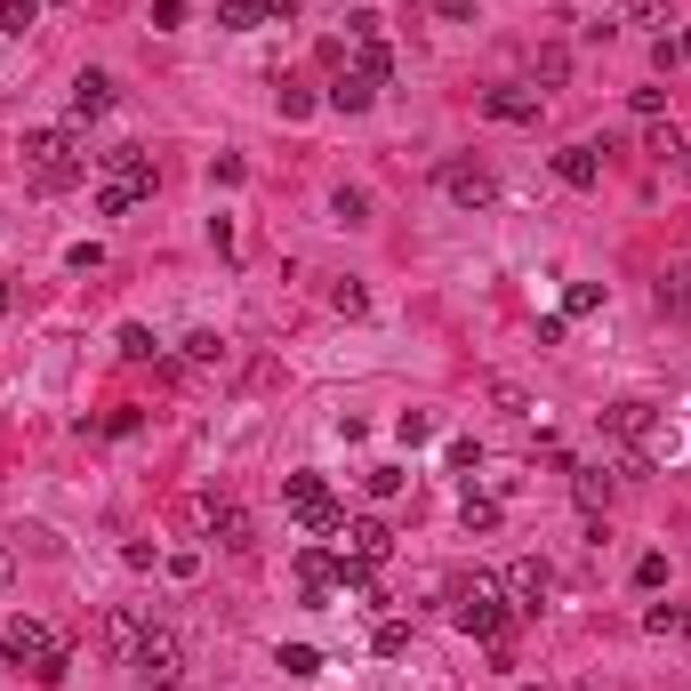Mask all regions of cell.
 Masks as SVG:
<instances>
[{"mask_svg": "<svg viewBox=\"0 0 691 691\" xmlns=\"http://www.w3.org/2000/svg\"><path fill=\"white\" fill-rule=\"evenodd\" d=\"M89 146H80V129H25V177L33 193H73L80 177H89Z\"/></svg>", "mask_w": 691, "mask_h": 691, "instance_id": "6da1fadb", "label": "cell"}, {"mask_svg": "<svg viewBox=\"0 0 691 691\" xmlns=\"http://www.w3.org/2000/svg\"><path fill=\"white\" fill-rule=\"evenodd\" d=\"M0 659H25L40 683H65V667H73V659H65V643H56L40 619H25V612L0 619Z\"/></svg>", "mask_w": 691, "mask_h": 691, "instance_id": "7a4b0ae2", "label": "cell"}, {"mask_svg": "<svg viewBox=\"0 0 691 691\" xmlns=\"http://www.w3.org/2000/svg\"><path fill=\"white\" fill-rule=\"evenodd\" d=\"M281 499H290V515L306 523L314 539H338L346 531V506L330 499V482H322V475H281Z\"/></svg>", "mask_w": 691, "mask_h": 691, "instance_id": "3957f363", "label": "cell"}, {"mask_svg": "<svg viewBox=\"0 0 691 691\" xmlns=\"http://www.w3.org/2000/svg\"><path fill=\"white\" fill-rule=\"evenodd\" d=\"M451 619H458V636H475V643H506V619H515V603H499V587L491 579H475L466 595L451 603Z\"/></svg>", "mask_w": 691, "mask_h": 691, "instance_id": "277c9868", "label": "cell"}, {"mask_svg": "<svg viewBox=\"0 0 691 691\" xmlns=\"http://www.w3.org/2000/svg\"><path fill=\"white\" fill-rule=\"evenodd\" d=\"M129 667H137L153 691H169L177 676H186V636H177V627H146V643H137Z\"/></svg>", "mask_w": 691, "mask_h": 691, "instance_id": "5b68a950", "label": "cell"}, {"mask_svg": "<svg viewBox=\"0 0 691 691\" xmlns=\"http://www.w3.org/2000/svg\"><path fill=\"white\" fill-rule=\"evenodd\" d=\"M186 523H193V531H210L217 546H234V555H250V515H241L234 499H193Z\"/></svg>", "mask_w": 691, "mask_h": 691, "instance_id": "8992f818", "label": "cell"}, {"mask_svg": "<svg viewBox=\"0 0 691 691\" xmlns=\"http://www.w3.org/2000/svg\"><path fill=\"white\" fill-rule=\"evenodd\" d=\"M482 113H491V121H506V129H539V113H546V89L499 80V89H482Z\"/></svg>", "mask_w": 691, "mask_h": 691, "instance_id": "52a82bcc", "label": "cell"}, {"mask_svg": "<svg viewBox=\"0 0 691 691\" xmlns=\"http://www.w3.org/2000/svg\"><path fill=\"white\" fill-rule=\"evenodd\" d=\"M442 193H451L458 210H491V201H499V177L482 169V161H442Z\"/></svg>", "mask_w": 691, "mask_h": 691, "instance_id": "ba28073f", "label": "cell"}, {"mask_svg": "<svg viewBox=\"0 0 691 691\" xmlns=\"http://www.w3.org/2000/svg\"><path fill=\"white\" fill-rule=\"evenodd\" d=\"M506 595H515V612H539V603H546V587H555V571H546V563L539 555H523V563H506Z\"/></svg>", "mask_w": 691, "mask_h": 691, "instance_id": "9c48e42d", "label": "cell"}, {"mask_svg": "<svg viewBox=\"0 0 691 691\" xmlns=\"http://www.w3.org/2000/svg\"><path fill=\"white\" fill-rule=\"evenodd\" d=\"M346 555H354V563H386V555H394V531H386V523L378 515H346Z\"/></svg>", "mask_w": 691, "mask_h": 691, "instance_id": "30bf717a", "label": "cell"}, {"mask_svg": "<svg viewBox=\"0 0 691 691\" xmlns=\"http://www.w3.org/2000/svg\"><path fill=\"white\" fill-rule=\"evenodd\" d=\"M97 169L121 177V186H137V193H153V153L146 146H105V153H97Z\"/></svg>", "mask_w": 691, "mask_h": 691, "instance_id": "8fae6325", "label": "cell"}, {"mask_svg": "<svg viewBox=\"0 0 691 691\" xmlns=\"http://www.w3.org/2000/svg\"><path fill=\"white\" fill-rule=\"evenodd\" d=\"M555 177H563L571 193H595V186H603V146H563V153H555Z\"/></svg>", "mask_w": 691, "mask_h": 691, "instance_id": "7c38bea8", "label": "cell"}, {"mask_svg": "<svg viewBox=\"0 0 691 691\" xmlns=\"http://www.w3.org/2000/svg\"><path fill=\"white\" fill-rule=\"evenodd\" d=\"M137 643H146V619H137V612H105L97 652H105V659H137Z\"/></svg>", "mask_w": 691, "mask_h": 691, "instance_id": "4fadbf2b", "label": "cell"}, {"mask_svg": "<svg viewBox=\"0 0 691 691\" xmlns=\"http://www.w3.org/2000/svg\"><path fill=\"white\" fill-rule=\"evenodd\" d=\"M298 587H306V603H330L338 595V555H330V546H306V555H298Z\"/></svg>", "mask_w": 691, "mask_h": 691, "instance_id": "5bb4252c", "label": "cell"}, {"mask_svg": "<svg viewBox=\"0 0 691 691\" xmlns=\"http://www.w3.org/2000/svg\"><path fill=\"white\" fill-rule=\"evenodd\" d=\"M603 426H612L619 442H652L659 411H652V402H612V411H603Z\"/></svg>", "mask_w": 691, "mask_h": 691, "instance_id": "9a60e30c", "label": "cell"}, {"mask_svg": "<svg viewBox=\"0 0 691 691\" xmlns=\"http://www.w3.org/2000/svg\"><path fill=\"white\" fill-rule=\"evenodd\" d=\"M113 113V80L105 73H80L73 80V121H105Z\"/></svg>", "mask_w": 691, "mask_h": 691, "instance_id": "2e32d148", "label": "cell"}, {"mask_svg": "<svg viewBox=\"0 0 691 691\" xmlns=\"http://www.w3.org/2000/svg\"><path fill=\"white\" fill-rule=\"evenodd\" d=\"M643 153H652L659 169H683V161H691V146H683L676 121H652V129H643Z\"/></svg>", "mask_w": 691, "mask_h": 691, "instance_id": "e0dca14e", "label": "cell"}, {"mask_svg": "<svg viewBox=\"0 0 691 691\" xmlns=\"http://www.w3.org/2000/svg\"><path fill=\"white\" fill-rule=\"evenodd\" d=\"M370 105H378V80H362V73L330 80V113H370Z\"/></svg>", "mask_w": 691, "mask_h": 691, "instance_id": "ac0fdd59", "label": "cell"}, {"mask_svg": "<svg viewBox=\"0 0 691 691\" xmlns=\"http://www.w3.org/2000/svg\"><path fill=\"white\" fill-rule=\"evenodd\" d=\"M217 25L226 33H257V25H274V16H266V0H217Z\"/></svg>", "mask_w": 691, "mask_h": 691, "instance_id": "d6986e66", "label": "cell"}, {"mask_svg": "<svg viewBox=\"0 0 691 691\" xmlns=\"http://www.w3.org/2000/svg\"><path fill=\"white\" fill-rule=\"evenodd\" d=\"M571 491H579L587 515H595V506H612V475H603V466H571Z\"/></svg>", "mask_w": 691, "mask_h": 691, "instance_id": "ffe728a7", "label": "cell"}, {"mask_svg": "<svg viewBox=\"0 0 691 691\" xmlns=\"http://www.w3.org/2000/svg\"><path fill=\"white\" fill-rule=\"evenodd\" d=\"M274 667H281V676H298V683H314L322 676V652H314V643H281Z\"/></svg>", "mask_w": 691, "mask_h": 691, "instance_id": "44dd1931", "label": "cell"}, {"mask_svg": "<svg viewBox=\"0 0 691 691\" xmlns=\"http://www.w3.org/2000/svg\"><path fill=\"white\" fill-rule=\"evenodd\" d=\"M137 201H153V193H137V186H121V177H105V186H97V217H129Z\"/></svg>", "mask_w": 691, "mask_h": 691, "instance_id": "7402d4cb", "label": "cell"}, {"mask_svg": "<svg viewBox=\"0 0 691 691\" xmlns=\"http://www.w3.org/2000/svg\"><path fill=\"white\" fill-rule=\"evenodd\" d=\"M346 73H362V80H386V73H394L386 40H354V65H346Z\"/></svg>", "mask_w": 691, "mask_h": 691, "instance_id": "603a6c76", "label": "cell"}, {"mask_svg": "<svg viewBox=\"0 0 691 691\" xmlns=\"http://www.w3.org/2000/svg\"><path fill=\"white\" fill-rule=\"evenodd\" d=\"M539 80H546V89H563V80H571V49H539L531 56V89H539Z\"/></svg>", "mask_w": 691, "mask_h": 691, "instance_id": "cb8c5ba5", "label": "cell"}, {"mask_svg": "<svg viewBox=\"0 0 691 691\" xmlns=\"http://www.w3.org/2000/svg\"><path fill=\"white\" fill-rule=\"evenodd\" d=\"M458 515H466V531H499V499H482V491H466Z\"/></svg>", "mask_w": 691, "mask_h": 691, "instance_id": "d4e9b609", "label": "cell"}, {"mask_svg": "<svg viewBox=\"0 0 691 691\" xmlns=\"http://www.w3.org/2000/svg\"><path fill=\"white\" fill-rule=\"evenodd\" d=\"M40 25V0H0V33H33Z\"/></svg>", "mask_w": 691, "mask_h": 691, "instance_id": "484cf974", "label": "cell"}, {"mask_svg": "<svg viewBox=\"0 0 691 691\" xmlns=\"http://www.w3.org/2000/svg\"><path fill=\"white\" fill-rule=\"evenodd\" d=\"M402 482H411L402 466H370V475H362V491H370V499H402Z\"/></svg>", "mask_w": 691, "mask_h": 691, "instance_id": "4316f807", "label": "cell"}, {"mask_svg": "<svg viewBox=\"0 0 691 691\" xmlns=\"http://www.w3.org/2000/svg\"><path fill=\"white\" fill-rule=\"evenodd\" d=\"M121 362H153V330H137V322H121Z\"/></svg>", "mask_w": 691, "mask_h": 691, "instance_id": "83f0119b", "label": "cell"}, {"mask_svg": "<svg viewBox=\"0 0 691 691\" xmlns=\"http://www.w3.org/2000/svg\"><path fill=\"white\" fill-rule=\"evenodd\" d=\"M314 113V89L306 80H281V121H306Z\"/></svg>", "mask_w": 691, "mask_h": 691, "instance_id": "f1b7e54d", "label": "cell"}, {"mask_svg": "<svg viewBox=\"0 0 691 691\" xmlns=\"http://www.w3.org/2000/svg\"><path fill=\"white\" fill-rule=\"evenodd\" d=\"M370 643H378V659H402V652H411V627H402V619H386Z\"/></svg>", "mask_w": 691, "mask_h": 691, "instance_id": "f546056e", "label": "cell"}, {"mask_svg": "<svg viewBox=\"0 0 691 691\" xmlns=\"http://www.w3.org/2000/svg\"><path fill=\"white\" fill-rule=\"evenodd\" d=\"M595 306H603L595 281H571V290H563V322H571V314H595Z\"/></svg>", "mask_w": 691, "mask_h": 691, "instance_id": "4dcf8cb0", "label": "cell"}, {"mask_svg": "<svg viewBox=\"0 0 691 691\" xmlns=\"http://www.w3.org/2000/svg\"><path fill=\"white\" fill-rule=\"evenodd\" d=\"M330 210L346 217V226H362V217H370V193H362V186H338V201H330Z\"/></svg>", "mask_w": 691, "mask_h": 691, "instance_id": "1f68e13d", "label": "cell"}, {"mask_svg": "<svg viewBox=\"0 0 691 691\" xmlns=\"http://www.w3.org/2000/svg\"><path fill=\"white\" fill-rule=\"evenodd\" d=\"M394 435L418 451V442H435V418H426V411H402V418H394Z\"/></svg>", "mask_w": 691, "mask_h": 691, "instance_id": "d6a6232c", "label": "cell"}, {"mask_svg": "<svg viewBox=\"0 0 691 691\" xmlns=\"http://www.w3.org/2000/svg\"><path fill=\"white\" fill-rule=\"evenodd\" d=\"M186 362H226V338H217V330H193L186 338Z\"/></svg>", "mask_w": 691, "mask_h": 691, "instance_id": "836d02e7", "label": "cell"}, {"mask_svg": "<svg viewBox=\"0 0 691 691\" xmlns=\"http://www.w3.org/2000/svg\"><path fill=\"white\" fill-rule=\"evenodd\" d=\"M330 306L338 314H362V306H370V290H362V281H330Z\"/></svg>", "mask_w": 691, "mask_h": 691, "instance_id": "e575fe53", "label": "cell"}, {"mask_svg": "<svg viewBox=\"0 0 691 691\" xmlns=\"http://www.w3.org/2000/svg\"><path fill=\"white\" fill-rule=\"evenodd\" d=\"M636 587H643V595H659V587H667V555H643L636 563Z\"/></svg>", "mask_w": 691, "mask_h": 691, "instance_id": "d590c367", "label": "cell"}, {"mask_svg": "<svg viewBox=\"0 0 691 691\" xmlns=\"http://www.w3.org/2000/svg\"><path fill=\"white\" fill-rule=\"evenodd\" d=\"M210 177H217V186H241V177H250V161H241V153H217Z\"/></svg>", "mask_w": 691, "mask_h": 691, "instance_id": "8d00e7d4", "label": "cell"}, {"mask_svg": "<svg viewBox=\"0 0 691 691\" xmlns=\"http://www.w3.org/2000/svg\"><path fill=\"white\" fill-rule=\"evenodd\" d=\"M65 266H73V274H97V266H105V250H97V241H73Z\"/></svg>", "mask_w": 691, "mask_h": 691, "instance_id": "74e56055", "label": "cell"}, {"mask_svg": "<svg viewBox=\"0 0 691 691\" xmlns=\"http://www.w3.org/2000/svg\"><path fill=\"white\" fill-rule=\"evenodd\" d=\"M186 25V0H153V33H177Z\"/></svg>", "mask_w": 691, "mask_h": 691, "instance_id": "f35d334b", "label": "cell"}, {"mask_svg": "<svg viewBox=\"0 0 691 691\" xmlns=\"http://www.w3.org/2000/svg\"><path fill=\"white\" fill-rule=\"evenodd\" d=\"M475 9H482V0H435V16H451V25H466Z\"/></svg>", "mask_w": 691, "mask_h": 691, "instance_id": "ab89813d", "label": "cell"}, {"mask_svg": "<svg viewBox=\"0 0 691 691\" xmlns=\"http://www.w3.org/2000/svg\"><path fill=\"white\" fill-rule=\"evenodd\" d=\"M9 306H16V274L0 266V314H9Z\"/></svg>", "mask_w": 691, "mask_h": 691, "instance_id": "60d3db41", "label": "cell"}, {"mask_svg": "<svg viewBox=\"0 0 691 691\" xmlns=\"http://www.w3.org/2000/svg\"><path fill=\"white\" fill-rule=\"evenodd\" d=\"M298 9H306V0H266V16H274V25H281V16H298Z\"/></svg>", "mask_w": 691, "mask_h": 691, "instance_id": "b9f144b4", "label": "cell"}, {"mask_svg": "<svg viewBox=\"0 0 691 691\" xmlns=\"http://www.w3.org/2000/svg\"><path fill=\"white\" fill-rule=\"evenodd\" d=\"M676 65H691V33H676Z\"/></svg>", "mask_w": 691, "mask_h": 691, "instance_id": "7bdbcfd3", "label": "cell"}, {"mask_svg": "<svg viewBox=\"0 0 691 691\" xmlns=\"http://www.w3.org/2000/svg\"><path fill=\"white\" fill-rule=\"evenodd\" d=\"M515 691H546V683H515Z\"/></svg>", "mask_w": 691, "mask_h": 691, "instance_id": "ee69618b", "label": "cell"}]
</instances>
